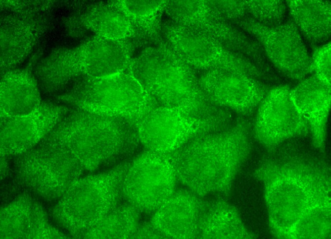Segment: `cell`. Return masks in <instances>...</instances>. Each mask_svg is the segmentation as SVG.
<instances>
[{
    "instance_id": "27",
    "label": "cell",
    "mask_w": 331,
    "mask_h": 239,
    "mask_svg": "<svg viewBox=\"0 0 331 239\" xmlns=\"http://www.w3.org/2000/svg\"><path fill=\"white\" fill-rule=\"evenodd\" d=\"M120 3L136 22L141 40L153 44L161 38L162 15L166 1L121 0Z\"/></svg>"
},
{
    "instance_id": "20",
    "label": "cell",
    "mask_w": 331,
    "mask_h": 239,
    "mask_svg": "<svg viewBox=\"0 0 331 239\" xmlns=\"http://www.w3.org/2000/svg\"><path fill=\"white\" fill-rule=\"evenodd\" d=\"M0 92V121L31 113L42 102L35 76L26 69L3 71Z\"/></svg>"
},
{
    "instance_id": "4",
    "label": "cell",
    "mask_w": 331,
    "mask_h": 239,
    "mask_svg": "<svg viewBox=\"0 0 331 239\" xmlns=\"http://www.w3.org/2000/svg\"><path fill=\"white\" fill-rule=\"evenodd\" d=\"M128 70L158 106L179 108L204 118L231 113L209 102L194 69L163 38L132 58Z\"/></svg>"
},
{
    "instance_id": "12",
    "label": "cell",
    "mask_w": 331,
    "mask_h": 239,
    "mask_svg": "<svg viewBox=\"0 0 331 239\" xmlns=\"http://www.w3.org/2000/svg\"><path fill=\"white\" fill-rule=\"evenodd\" d=\"M290 91L291 88L284 85L268 90L256 110L252 135L267 150L310 134L308 124L294 105Z\"/></svg>"
},
{
    "instance_id": "31",
    "label": "cell",
    "mask_w": 331,
    "mask_h": 239,
    "mask_svg": "<svg viewBox=\"0 0 331 239\" xmlns=\"http://www.w3.org/2000/svg\"><path fill=\"white\" fill-rule=\"evenodd\" d=\"M209 2L223 18L232 23L248 16L244 0H211Z\"/></svg>"
},
{
    "instance_id": "9",
    "label": "cell",
    "mask_w": 331,
    "mask_h": 239,
    "mask_svg": "<svg viewBox=\"0 0 331 239\" xmlns=\"http://www.w3.org/2000/svg\"><path fill=\"white\" fill-rule=\"evenodd\" d=\"M232 120V115L204 118L158 106L139 121L137 128L146 150L169 154L197 135L227 128Z\"/></svg>"
},
{
    "instance_id": "19",
    "label": "cell",
    "mask_w": 331,
    "mask_h": 239,
    "mask_svg": "<svg viewBox=\"0 0 331 239\" xmlns=\"http://www.w3.org/2000/svg\"><path fill=\"white\" fill-rule=\"evenodd\" d=\"M132 43L96 35L75 48L83 76L99 78L128 69L132 59Z\"/></svg>"
},
{
    "instance_id": "13",
    "label": "cell",
    "mask_w": 331,
    "mask_h": 239,
    "mask_svg": "<svg viewBox=\"0 0 331 239\" xmlns=\"http://www.w3.org/2000/svg\"><path fill=\"white\" fill-rule=\"evenodd\" d=\"M179 21L182 25L212 36L226 48L248 59L264 72L270 70V63L259 44L223 18L209 1H186L180 11Z\"/></svg>"
},
{
    "instance_id": "10",
    "label": "cell",
    "mask_w": 331,
    "mask_h": 239,
    "mask_svg": "<svg viewBox=\"0 0 331 239\" xmlns=\"http://www.w3.org/2000/svg\"><path fill=\"white\" fill-rule=\"evenodd\" d=\"M233 23L254 38L269 62L289 78L300 81L312 73L311 57L291 18L266 25L246 16Z\"/></svg>"
},
{
    "instance_id": "25",
    "label": "cell",
    "mask_w": 331,
    "mask_h": 239,
    "mask_svg": "<svg viewBox=\"0 0 331 239\" xmlns=\"http://www.w3.org/2000/svg\"><path fill=\"white\" fill-rule=\"evenodd\" d=\"M140 212L127 202H120L91 228L84 238H132L140 224Z\"/></svg>"
},
{
    "instance_id": "5",
    "label": "cell",
    "mask_w": 331,
    "mask_h": 239,
    "mask_svg": "<svg viewBox=\"0 0 331 239\" xmlns=\"http://www.w3.org/2000/svg\"><path fill=\"white\" fill-rule=\"evenodd\" d=\"M128 167L127 162H122L106 171L77 179L51 209L49 214L54 224L68 236L84 238L121 202Z\"/></svg>"
},
{
    "instance_id": "32",
    "label": "cell",
    "mask_w": 331,
    "mask_h": 239,
    "mask_svg": "<svg viewBox=\"0 0 331 239\" xmlns=\"http://www.w3.org/2000/svg\"><path fill=\"white\" fill-rule=\"evenodd\" d=\"M132 238L158 239L163 238V236L153 226L151 222L140 224Z\"/></svg>"
},
{
    "instance_id": "23",
    "label": "cell",
    "mask_w": 331,
    "mask_h": 239,
    "mask_svg": "<svg viewBox=\"0 0 331 239\" xmlns=\"http://www.w3.org/2000/svg\"><path fill=\"white\" fill-rule=\"evenodd\" d=\"M291 19L301 34L319 44L331 37V2L328 0H286Z\"/></svg>"
},
{
    "instance_id": "3",
    "label": "cell",
    "mask_w": 331,
    "mask_h": 239,
    "mask_svg": "<svg viewBox=\"0 0 331 239\" xmlns=\"http://www.w3.org/2000/svg\"><path fill=\"white\" fill-rule=\"evenodd\" d=\"M140 143L137 126L129 119L74 106L40 143L58 149L84 172H92L124 162Z\"/></svg>"
},
{
    "instance_id": "22",
    "label": "cell",
    "mask_w": 331,
    "mask_h": 239,
    "mask_svg": "<svg viewBox=\"0 0 331 239\" xmlns=\"http://www.w3.org/2000/svg\"><path fill=\"white\" fill-rule=\"evenodd\" d=\"M84 19L85 24L97 36L120 41L138 37L140 39L136 22L119 1L95 6Z\"/></svg>"
},
{
    "instance_id": "11",
    "label": "cell",
    "mask_w": 331,
    "mask_h": 239,
    "mask_svg": "<svg viewBox=\"0 0 331 239\" xmlns=\"http://www.w3.org/2000/svg\"><path fill=\"white\" fill-rule=\"evenodd\" d=\"M177 181L168 155L146 150L129 161L123 198L140 212L154 213L176 190Z\"/></svg>"
},
{
    "instance_id": "1",
    "label": "cell",
    "mask_w": 331,
    "mask_h": 239,
    "mask_svg": "<svg viewBox=\"0 0 331 239\" xmlns=\"http://www.w3.org/2000/svg\"><path fill=\"white\" fill-rule=\"evenodd\" d=\"M268 151L252 175L263 185L273 236L286 239L305 213L331 203V168L324 156L294 144Z\"/></svg>"
},
{
    "instance_id": "15",
    "label": "cell",
    "mask_w": 331,
    "mask_h": 239,
    "mask_svg": "<svg viewBox=\"0 0 331 239\" xmlns=\"http://www.w3.org/2000/svg\"><path fill=\"white\" fill-rule=\"evenodd\" d=\"M70 108L42 102L34 111L0 121V154L14 157L39 145Z\"/></svg>"
},
{
    "instance_id": "24",
    "label": "cell",
    "mask_w": 331,
    "mask_h": 239,
    "mask_svg": "<svg viewBox=\"0 0 331 239\" xmlns=\"http://www.w3.org/2000/svg\"><path fill=\"white\" fill-rule=\"evenodd\" d=\"M257 237L246 228L239 212L233 205L221 199L208 201L200 239H253Z\"/></svg>"
},
{
    "instance_id": "17",
    "label": "cell",
    "mask_w": 331,
    "mask_h": 239,
    "mask_svg": "<svg viewBox=\"0 0 331 239\" xmlns=\"http://www.w3.org/2000/svg\"><path fill=\"white\" fill-rule=\"evenodd\" d=\"M192 191L176 190L154 212L153 226L167 239H200L208 201Z\"/></svg>"
},
{
    "instance_id": "30",
    "label": "cell",
    "mask_w": 331,
    "mask_h": 239,
    "mask_svg": "<svg viewBox=\"0 0 331 239\" xmlns=\"http://www.w3.org/2000/svg\"><path fill=\"white\" fill-rule=\"evenodd\" d=\"M331 42L317 47L311 57L312 73L331 85Z\"/></svg>"
},
{
    "instance_id": "29",
    "label": "cell",
    "mask_w": 331,
    "mask_h": 239,
    "mask_svg": "<svg viewBox=\"0 0 331 239\" xmlns=\"http://www.w3.org/2000/svg\"><path fill=\"white\" fill-rule=\"evenodd\" d=\"M248 16L266 25H276L286 18L287 6L283 0H246Z\"/></svg>"
},
{
    "instance_id": "21",
    "label": "cell",
    "mask_w": 331,
    "mask_h": 239,
    "mask_svg": "<svg viewBox=\"0 0 331 239\" xmlns=\"http://www.w3.org/2000/svg\"><path fill=\"white\" fill-rule=\"evenodd\" d=\"M34 75L44 93H66L82 76L75 49L52 53L38 64Z\"/></svg>"
},
{
    "instance_id": "6",
    "label": "cell",
    "mask_w": 331,
    "mask_h": 239,
    "mask_svg": "<svg viewBox=\"0 0 331 239\" xmlns=\"http://www.w3.org/2000/svg\"><path fill=\"white\" fill-rule=\"evenodd\" d=\"M61 99L74 106L125 117L136 126L158 106L128 69L102 77L83 76Z\"/></svg>"
},
{
    "instance_id": "2",
    "label": "cell",
    "mask_w": 331,
    "mask_h": 239,
    "mask_svg": "<svg viewBox=\"0 0 331 239\" xmlns=\"http://www.w3.org/2000/svg\"><path fill=\"white\" fill-rule=\"evenodd\" d=\"M252 126L239 118L222 130L200 134L168 154L177 181L204 197L228 195L250 155Z\"/></svg>"
},
{
    "instance_id": "14",
    "label": "cell",
    "mask_w": 331,
    "mask_h": 239,
    "mask_svg": "<svg viewBox=\"0 0 331 239\" xmlns=\"http://www.w3.org/2000/svg\"><path fill=\"white\" fill-rule=\"evenodd\" d=\"M202 72L198 82L209 102L240 115L256 110L268 91L259 80L246 75L219 69Z\"/></svg>"
},
{
    "instance_id": "8",
    "label": "cell",
    "mask_w": 331,
    "mask_h": 239,
    "mask_svg": "<svg viewBox=\"0 0 331 239\" xmlns=\"http://www.w3.org/2000/svg\"><path fill=\"white\" fill-rule=\"evenodd\" d=\"M163 39L193 69H219L258 80L266 73L245 57L224 47L208 34L169 20L162 23Z\"/></svg>"
},
{
    "instance_id": "28",
    "label": "cell",
    "mask_w": 331,
    "mask_h": 239,
    "mask_svg": "<svg viewBox=\"0 0 331 239\" xmlns=\"http://www.w3.org/2000/svg\"><path fill=\"white\" fill-rule=\"evenodd\" d=\"M331 203L320 205L305 213L286 239H331Z\"/></svg>"
},
{
    "instance_id": "7",
    "label": "cell",
    "mask_w": 331,
    "mask_h": 239,
    "mask_svg": "<svg viewBox=\"0 0 331 239\" xmlns=\"http://www.w3.org/2000/svg\"><path fill=\"white\" fill-rule=\"evenodd\" d=\"M12 157V187L40 200L56 201L84 172L72 158L41 143Z\"/></svg>"
},
{
    "instance_id": "26",
    "label": "cell",
    "mask_w": 331,
    "mask_h": 239,
    "mask_svg": "<svg viewBox=\"0 0 331 239\" xmlns=\"http://www.w3.org/2000/svg\"><path fill=\"white\" fill-rule=\"evenodd\" d=\"M11 20L1 27V69H13L26 57L34 40L31 27L21 21Z\"/></svg>"
},
{
    "instance_id": "18",
    "label": "cell",
    "mask_w": 331,
    "mask_h": 239,
    "mask_svg": "<svg viewBox=\"0 0 331 239\" xmlns=\"http://www.w3.org/2000/svg\"><path fill=\"white\" fill-rule=\"evenodd\" d=\"M291 97L307 121L314 148L324 154L331 108V85L312 74L291 88Z\"/></svg>"
},
{
    "instance_id": "16",
    "label": "cell",
    "mask_w": 331,
    "mask_h": 239,
    "mask_svg": "<svg viewBox=\"0 0 331 239\" xmlns=\"http://www.w3.org/2000/svg\"><path fill=\"white\" fill-rule=\"evenodd\" d=\"M0 239H54L69 237L50 221L40 200L20 193L0 209Z\"/></svg>"
}]
</instances>
